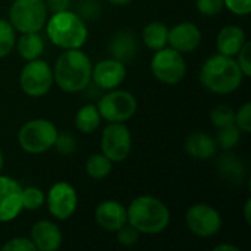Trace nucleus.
<instances>
[{
  "instance_id": "nucleus-33",
  "label": "nucleus",
  "mask_w": 251,
  "mask_h": 251,
  "mask_svg": "<svg viewBox=\"0 0 251 251\" xmlns=\"http://www.w3.org/2000/svg\"><path fill=\"white\" fill-rule=\"evenodd\" d=\"M251 44L250 41H246L244 46L241 47V50L238 51V54L235 56L237 63L244 75V78H250L251 76Z\"/></svg>"
},
{
  "instance_id": "nucleus-21",
  "label": "nucleus",
  "mask_w": 251,
  "mask_h": 251,
  "mask_svg": "<svg viewBox=\"0 0 251 251\" xmlns=\"http://www.w3.org/2000/svg\"><path fill=\"white\" fill-rule=\"evenodd\" d=\"M16 51L24 60H34L40 59L44 53V40L40 35V32H25L21 34V37L16 40Z\"/></svg>"
},
{
  "instance_id": "nucleus-11",
  "label": "nucleus",
  "mask_w": 251,
  "mask_h": 251,
  "mask_svg": "<svg viewBox=\"0 0 251 251\" xmlns=\"http://www.w3.org/2000/svg\"><path fill=\"white\" fill-rule=\"evenodd\" d=\"M185 224L190 232L196 237L210 238L219 234L222 228V216L213 206L207 203H196L187 210Z\"/></svg>"
},
{
  "instance_id": "nucleus-20",
  "label": "nucleus",
  "mask_w": 251,
  "mask_h": 251,
  "mask_svg": "<svg viewBox=\"0 0 251 251\" xmlns=\"http://www.w3.org/2000/svg\"><path fill=\"white\" fill-rule=\"evenodd\" d=\"M138 51V41L135 34L131 31H119L113 35L109 43V53L113 59L126 63L137 56Z\"/></svg>"
},
{
  "instance_id": "nucleus-28",
  "label": "nucleus",
  "mask_w": 251,
  "mask_h": 251,
  "mask_svg": "<svg viewBox=\"0 0 251 251\" xmlns=\"http://www.w3.org/2000/svg\"><path fill=\"white\" fill-rule=\"evenodd\" d=\"M46 203L44 193L37 187L22 188V207L24 210H38Z\"/></svg>"
},
{
  "instance_id": "nucleus-39",
  "label": "nucleus",
  "mask_w": 251,
  "mask_h": 251,
  "mask_svg": "<svg viewBox=\"0 0 251 251\" xmlns=\"http://www.w3.org/2000/svg\"><path fill=\"white\" fill-rule=\"evenodd\" d=\"M215 251H240L238 247H235V246H231V244H221V246H216Z\"/></svg>"
},
{
  "instance_id": "nucleus-24",
  "label": "nucleus",
  "mask_w": 251,
  "mask_h": 251,
  "mask_svg": "<svg viewBox=\"0 0 251 251\" xmlns=\"http://www.w3.org/2000/svg\"><path fill=\"white\" fill-rule=\"evenodd\" d=\"M219 172L228 182H243L246 175V166L235 156H225L219 162Z\"/></svg>"
},
{
  "instance_id": "nucleus-9",
  "label": "nucleus",
  "mask_w": 251,
  "mask_h": 251,
  "mask_svg": "<svg viewBox=\"0 0 251 251\" xmlns=\"http://www.w3.org/2000/svg\"><path fill=\"white\" fill-rule=\"evenodd\" d=\"M53 69L46 60H28L19 74L21 90L29 97H43L53 87Z\"/></svg>"
},
{
  "instance_id": "nucleus-36",
  "label": "nucleus",
  "mask_w": 251,
  "mask_h": 251,
  "mask_svg": "<svg viewBox=\"0 0 251 251\" xmlns=\"http://www.w3.org/2000/svg\"><path fill=\"white\" fill-rule=\"evenodd\" d=\"M224 6L240 16H247L251 12V0H224Z\"/></svg>"
},
{
  "instance_id": "nucleus-15",
  "label": "nucleus",
  "mask_w": 251,
  "mask_h": 251,
  "mask_svg": "<svg viewBox=\"0 0 251 251\" xmlns=\"http://www.w3.org/2000/svg\"><path fill=\"white\" fill-rule=\"evenodd\" d=\"M201 43V31L193 22H179L168 32V46L179 53H191Z\"/></svg>"
},
{
  "instance_id": "nucleus-5",
  "label": "nucleus",
  "mask_w": 251,
  "mask_h": 251,
  "mask_svg": "<svg viewBox=\"0 0 251 251\" xmlns=\"http://www.w3.org/2000/svg\"><path fill=\"white\" fill-rule=\"evenodd\" d=\"M56 125L44 118H37L25 122L18 132V143L25 153L41 154L49 151L57 137Z\"/></svg>"
},
{
  "instance_id": "nucleus-1",
  "label": "nucleus",
  "mask_w": 251,
  "mask_h": 251,
  "mask_svg": "<svg viewBox=\"0 0 251 251\" xmlns=\"http://www.w3.org/2000/svg\"><path fill=\"white\" fill-rule=\"evenodd\" d=\"M93 63L81 49L65 50L53 68V79L57 87L69 94L84 91L91 82Z\"/></svg>"
},
{
  "instance_id": "nucleus-2",
  "label": "nucleus",
  "mask_w": 251,
  "mask_h": 251,
  "mask_svg": "<svg viewBox=\"0 0 251 251\" xmlns=\"http://www.w3.org/2000/svg\"><path fill=\"white\" fill-rule=\"evenodd\" d=\"M244 75L234 57L225 54L210 56L200 69V82L210 93L225 96L237 91L243 84Z\"/></svg>"
},
{
  "instance_id": "nucleus-7",
  "label": "nucleus",
  "mask_w": 251,
  "mask_h": 251,
  "mask_svg": "<svg viewBox=\"0 0 251 251\" xmlns=\"http://www.w3.org/2000/svg\"><path fill=\"white\" fill-rule=\"evenodd\" d=\"M150 69L159 82L166 85H176L184 79L187 74V63L182 53L166 46L160 50H156L150 62Z\"/></svg>"
},
{
  "instance_id": "nucleus-35",
  "label": "nucleus",
  "mask_w": 251,
  "mask_h": 251,
  "mask_svg": "<svg viewBox=\"0 0 251 251\" xmlns=\"http://www.w3.org/2000/svg\"><path fill=\"white\" fill-rule=\"evenodd\" d=\"M196 6L204 16H215L225 7L224 0H196Z\"/></svg>"
},
{
  "instance_id": "nucleus-34",
  "label": "nucleus",
  "mask_w": 251,
  "mask_h": 251,
  "mask_svg": "<svg viewBox=\"0 0 251 251\" xmlns=\"http://www.w3.org/2000/svg\"><path fill=\"white\" fill-rule=\"evenodd\" d=\"M3 251H37L34 243L31 241V238L26 237H16L9 240L7 243H4L1 246Z\"/></svg>"
},
{
  "instance_id": "nucleus-26",
  "label": "nucleus",
  "mask_w": 251,
  "mask_h": 251,
  "mask_svg": "<svg viewBox=\"0 0 251 251\" xmlns=\"http://www.w3.org/2000/svg\"><path fill=\"white\" fill-rule=\"evenodd\" d=\"M16 44V31L9 21L0 18V59L9 56Z\"/></svg>"
},
{
  "instance_id": "nucleus-30",
  "label": "nucleus",
  "mask_w": 251,
  "mask_h": 251,
  "mask_svg": "<svg viewBox=\"0 0 251 251\" xmlns=\"http://www.w3.org/2000/svg\"><path fill=\"white\" fill-rule=\"evenodd\" d=\"M116 240H118V243L121 244V246H124V247H131V246H135L138 241H140V232L134 228V226H131L129 224H125L122 228H119L116 232Z\"/></svg>"
},
{
  "instance_id": "nucleus-37",
  "label": "nucleus",
  "mask_w": 251,
  "mask_h": 251,
  "mask_svg": "<svg viewBox=\"0 0 251 251\" xmlns=\"http://www.w3.org/2000/svg\"><path fill=\"white\" fill-rule=\"evenodd\" d=\"M100 3L94 1V0H84L79 6V16L82 19H91L94 16H97V12H100Z\"/></svg>"
},
{
  "instance_id": "nucleus-40",
  "label": "nucleus",
  "mask_w": 251,
  "mask_h": 251,
  "mask_svg": "<svg viewBox=\"0 0 251 251\" xmlns=\"http://www.w3.org/2000/svg\"><path fill=\"white\" fill-rule=\"evenodd\" d=\"M250 207H251V200L249 199L244 204V218H246V222L250 225L251 224V218H250Z\"/></svg>"
},
{
  "instance_id": "nucleus-31",
  "label": "nucleus",
  "mask_w": 251,
  "mask_h": 251,
  "mask_svg": "<svg viewBox=\"0 0 251 251\" xmlns=\"http://www.w3.org/2000/svg\"><path fill=\"white\" fill-rule=\"evenodd\" d=\"M234 124L237 125V128L244 132V134H250L251 132V103L247 101L244 103L237 112H235V119Z\"/></svg>"
},
{
  "instance_id": "nucleus-19",
  "label": "nucleus",
  "mask_w": 251,
  "mask_h": 251,
  "mask_svg": "<svg viewBox=\"0 0 251 251\" xmlns=\"http://www.w3.org/2000/svg\"><path fill=\"white\" fill-rule=\"evenodd\" d=\"M247 41L246 32L241 26L238 25H226L224 26L216 38V47L221 54L235 57L244 43Z\"/></svg>"
},
{
  "instance_id": "nucleus-3",
  "label": "nucleus",
  "mask_w": 251,
  "mask_h": 251,
  "mask_svg": "<svg viewBox=\"0 0 251 251\" xmlns=\"http://www.w3.org/2000/svg\"><path fill=\"white\" fill-rule=\"evenodd\" d=\"M126 216L131 226H134L140 234L147 235L163 232L171 222V212L168 206L153 196H140L134 199L126 207Z\"/></svg>"
},
{
  "instance_id": "nucleus-13",
  "label": "nucleus",
  "mask_w": 251,
  "mask_h": 251,
  "mask_svg": "<svg viewBox=\"0 0 251 251\" xmlns=\"http://www.w3.org/2000/svg\"><path fill=\"white\" fill-rule=\"evenodd\" d=\"M22 210V187L16 179L0 175V222L15 221Z\"/></svg>"
},
{
  "instance_id": "nucleus-17",
  "label": "nucleus",
  "mask_w": 251,
  "mask_h": 251,
  "mask_svg": "<svg viewBox=\"0 0 251 251\" xmlns=\"http://www.w3.org/2000/svg\"><path fill=\"white\" fill-rule=\"evenodd\" d=\"M31 241L37 251H56L63 243L60 228L51 221H38L31 228Z\"/></svg>"
},
{
  "instance_id": "nucleus-27",
  "label": "nucleus",
  "mask_w": 251,
  "mask_h": 251,
  "mask_svg": "<svg viewBox=\"0 0 251 251\" xmlns=\"http://www.w3.org/2000/svg\"><path fill=\"white\" fill-rule=\"evenodd\" d=\"M218 129L219 131H218V135L215 140H216L218 146H221V149L231 150L238 144L240 137H241V131L237 128L235 124H231V125H226V126H222Z\"/></svg>"
},
{
  "instance_id": "nucleus-23",
  "label": "nucleus",
  "mask_w": 251,
  "mask_h": 251,
  "mask_svg": "<svg viewBox=\"0 0 251 251\" xmlns=\"http://www.w3.org/2000/svg\"><path fill=\"white\" fill-rule=\"evenodd\" d=\"M168 32L169 28L159 21L150 22L144 26L141 40L150 50H160L168 46Z\"/></svg>"
},
{
  "instance_id": "nucleus-38",
  "label": "nucleus",
  "mask_w": 251,
  "mask_h": 251,
  "mask_svg": "<svg viewBox=\"0 0 251 251\" xmlns=\"http://www.w3.org/2000/svg\"><path fill=\"white\" fill-rule=\"evenodd\" d=\"M47 10L56 13V12H62V10H68L71 6V0H44Z\"/></svg>"
},
{
  "instance_id": "nucleus-25",
  "label": "nucleus",
  "mask_w": 251,
  "mask_h": 251,
  "mask_svg": "<svg viewBox=\"0 0 251 251\" xmlns=\"http://www.w3.org/2000/svg\"><path fill=\"white\" fill-rule=\"evenodd\" d=\"M112 168L113 163L103 153L91 154L85 163V172L93 179H104L112 172Z\"/></svg>"
},
{
  "instance_id": "nucleus-12",
  "label": "nucleus",
  "mask_w": 251,
  "mask_h": 251,
  "mask_svg": "<svg viewBox=\"0 0 251 251\" xmlns=\"http://www.w3.org/2000/svg\"><path fill=\"white\" fill-rule=\"evenodd\" d=\"M44 204H47V210L54 219L68 221L78 207V193L72 184L59 181L50 187Z\"/></svg>"
},
{
  "instance_id": "nucleus-8",
  "label": "nucleus",
  "mask_w": 251,
  "mask_h": 251,
  "mask_svg": "<svg viewBox=\"0 0 251 251\" xmlns=\"http://www.w3.org/2000/svg\"><path fill=\"white\" fill-rule=\"evenodd\" d=\"M137 99L125 90H109L97 103L101 119L107 122H126L137 112Z\"/></svg>"
},
{
  "instance_id": "nucleus-6",
  "label": "nucleus",
  "mask_w": 251,
  "mask_h": 251,
  "mask_svg": "<svg viewBox=\"0 0 251 251\" xmlns=\"http://www.w3.org/2000/svg\"><path fill=\"white\" fill-rule=\"evenodd\" d=\"M44 0H15L9 9V22L16 32H40L47 22Z\"/></svg>"
},
{
  "instance_id": "nucleus-41",
  "label": "nucleus",
  "mask_w": 251,
  "mask_h": 251,
  "mask_svg": "<svg viewBox=\"0 0 251 251\" xmlns=\"http://www.w3.org/2000/svg\"><path fill=\"white\" fill-rule=\"evenodd\" d=\"M106 1H109L110 4H115V6H126V4H129L132 0H106Z\"/></svg>"
},
{
  "instance_id": "nucleus-14",
  "label": "nucleus",
  "mask_w": 251,
  "mask_h": 251,
  "mask_svg": "<svg viewBox=\"0 0 251 251\" xmlns=\"http://www.w3.org/2000/svg\"><path fill=\"white\" fill-rule=\"evenodd\" d=\"M125 76H126L125 63L113 57L100 60L99 63L93 66V71H91V81L100 90H104V91L121 87V84L125 81Z\"/></svg>"
},
{
  "instance_id": "nucleus-22",
  "label": "nucleus",
  "mask_w": 251,
  "mask_h": 251,
  "mask_svg": "<svg viewBox=\"0 0 251 251\" xmlns=\"http://www.w3.org/2000/svg\"><path fill=\"white\" fill-rule=\"evenodd\" d=\"M101 124V116L97 109V104L88 103L78 109L75 113V126L82 134L94 132Z\"/></svg>"
},
{
  "instance_id": "nucleus-10",
  "label": "nucleus",
  "mask_w": 251,
  "mask_h": 251,
  "mask_svg": "<svg viewBox=\"0 0 251 251\" xmlns=\"http://www.w3.org/2000/svg\"><path fill=\"white\" fill-rule=\"evenodd\" d=\"M101 153L112 162H124L132 149V135L124 122H109L101 132Z\"/></svg>"
},
{
  "instance_id": "nucleus-32",
  "label": "nucleus",
  "mask_w": 251,
  "mask_h": 251,
  "mask_svg": "<svg viewBox=\"0 0 251 251\" xmlns=\"http://www.w3.org/2000/svg\"><path fill=\"white\" fill-rule=\"evenodd\" d=\"M53 147H56V150L60 154L68 156L76 150V140L74 138V135L71 132H57V137H56Z\"/></svg>"
},
{
  "instance_id": "nucleus-42",
  "label": "nucleus",
  "mask_w": 251,
  "mask_h": 251,
  "mask_svg": "<svg viewBox=\"0 0 251 251\" xmlns=\"http://www.w3.org/2000/svg\"><path fill=\"white\" fill-rule=\"evenodd\" d=\"M3 165H4V157H3V151H1V149H0V172H1V169H3Z\"/></svg>"
},
{
  "instance_id": "nucleus-29",
  "label": "nucleus",
  "mask_w": 251,
  "mask_h": 251,
  "mask_svg": "<svg viewBox=\"0 0 251 251\" xmlns=\"http://www.w3.org/2000/svg\"><path fill=\"white\" fill-rule=\"evenodd\" d=\"M234 119H235V110L226 104H219L210 112V121L216 128L231 125L234 124Z\"/></svg>"
},
{
  "instance_id": "nucleus-4",
  "label": "nucleus",
  "mask_w": 251,
  "mask_h": 251,
  "mask_svg": "<svg viewBox=\"0 0 251 251\" xmlns=\"http://www.w3.org/2000/svg\"><path fill=\"white\" fill-rule=\"evenodd\" d=\"M46 32L49 40L63 50L81 49L88 38L85 19L69 9L53 13L46 22Z\"/></svg>"
},
{
  "instance_id": "nucleus-18",
  "label": "nucleus",
  "mask_w": 251,
  "mask_h": 251,
  "mask_svg": "<svg viewBox=\"0 0 251 251\" xmlns=\"http://www.w3.org/2000/svg\"><path fill=\"white\" fill-rule=\"evenodd\" d=\"M185 151L196 160H210L218 151V143L210 134L197 131L190 134L185 140Z\"/></svg>"
},
{
  "instance_id": "nucleus-16",
  "label": "nucleus",
  "mask_w": 251,
  "mask_h": 251,
  "mask_svg": "<svg viewBox=\"0 0 251 251\" xmlns=\"http://www.w3.org/2000/svg\"><path fill=\"white\" fill-rule=\"evenodd\" d=\"M94 219L101 229L107 232H116L125 224H128L126 207L118 200H104L96 207Z\"/></svg>"
}]
</instances>
